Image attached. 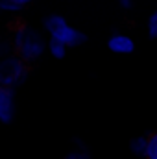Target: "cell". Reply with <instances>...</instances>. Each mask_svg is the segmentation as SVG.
<instances>
[{
	"label": "cell",
	"instance_id": "6da1fadb",
	"mask_svg": "<svg viewBox=\"0 0 157 159\" xmlns=\"http://www.w3.org/2000/svg\"><path fill=\"white\" fill-rule=\"evenodd\" d=\"M44 28L48 30L50 37L61 41L67 46H79L87 41V35L81 34L79 30L72 28L61 15H50L44 19Z\"/></svg>",
	"mask_w": 157,
	"mask_h": 159
},
{
	"label": "cell",
	"instance_id": "7a4b0ae2",
	"mask_svg": "<svg viewBox=\"0 0 157 159\" xmlns=\"http://www.w3.org/2000/svg\"><path fill=\"white\" fill-rule=\"evenodd\" d=\"M28 76V63H24L19 56H6L0 61V85L4 87H19Z\"/></svg>",
	"mask_w": 157,
	"mask_h": 159
},
{
	"label": "cell",
	"instance_id": "3957f363",
	"mask_svg": "<svg viewBox=\"0 0 157 159\" xmlns=\"http://www.w3.org/2000/svg\"><path fill=\"white\" fill-rule=\"evenodd\" d=\"M44 48H46L44 46V39L39 34L34 32V30H26L24 39L17 48V54H19V57L24 63H34L44 54Z\"/></svg>",
	"mask_w": 157,
	"mask_h": 159
},
{
	"label": "cell",
	"instance_id": "277c9868",
	"mask_svg": "<svg viewBox=\"0 0 157 159\" xmlns=\"http://www.w3.org/2000/svg\"><path fill=\"white\" fill-rule=\"evenodd\" d=\"M15 117V91L0 85V122L9 124Z\"/></svg>",
	"mask_w": 157,
	"mask_h": 159
},
{
	"label": "cell",
	"instance_id": "5b68a950",
	"mask_svg": "<svg viewBox=\"0 0 157 159\" xmlns=\"http://www.w3.org/2000/svg\"><path fill=\"white\" fill-rule=\"evenodd\" d=\"M107 48L115 54H131L135 50V43L129 35H124V34H115L111 35L107 41Z\"/></svg>",
	"mask_w": 157,
	"mask_h": 159
},
{
	"label": "cell",
	"instance_id": "8992f818",
	"mask_svg": "<svg viewBox=\"0 0 157 159\" xmlns=\"http://www.w3.org/2000/svg\"><path fill=\"white\" fill-rule=\"evenodd\" d=\"M67 44H63L61 41L54 39V37H50L48 41V50H50V54H52V57H56V59H63L65 56H67Z\"/></svg>",
	"mask_w": 157,
	"mask_h": 159
},
{
	"label": "cell",
	"instance_id": "52a82bcc",
	"mask_svg": "<svg viewBox=\"0 0 157 159\" xmlns=\"http://www.w3.org/2000/svg\"><path fill=\"white\" fill-rule=\"evenodd\" d=\"M146 144H148V137H135V139H131V143H129V150H131L135 156L144 157V154H146Z\"/></svg>",
	"mask_w": 157,
	"mask_h": 159
},
{
	"label": "cell",
	"instance_id": "ba28073f",
	"mask_svg": "<svg viewBox=\"0 0 157 159\" xmlns=\"http://www.w3.org/2000/svg\"><path fill=\"white\" fill-rule=\"evenodd\" d=\"M144 157L146 159H157V131L148 137V144H146V154H144Z\"/></svg>",
	"mask_w": 157,
	"mask_h": 159
},
{
	"label": "cell",
	"instance_id": "9c48e42d",
	"mask_svg": "<svg viewBox=\"0 0 157 159\" xmlns=\"http://www.w3.org/2000/svg\"><path fill=\"white\" fill-rule=\"evenodd\" d=\"M20 11V6L13 0H0V13H17Z\"/></svg>",
	"mask_w": 157,
	"mask_h": 159
},
{
	"label": "cell",
	"instance_id": "30bf717a",
	"mask_svg": "<svg viewBox=\"0 0 157 159\" xmlns=\"http://www.w3.org/2000/svg\"><path fill=\"white\" fill-rule=\"evenodd\" d=\"M148 35L152 39H157V9L150 15V19H148Z\"/></svg>",
	"mask_w": 157,
	"mask_h": 159
},
{
	"label": "cell",
	"instance_id": "8fae6325",
	"mask_svg": "<svg viewBox=\"0 0 157 159\" xmlns=\"http://www.w3.org/2000/svg\"><path fill=\"white\" fill-rule=\"evenodd\" d=\"M65 159H91V156L85 152V148H81V150H76V152H70Z\"/></svg>",
	"mask_w": 157,
	"mask_h": 159
},
{
	"label": "cell",
	"instance_id": "7c38bea8",
	"mask_svg": "<svg viewBox=\"0 0 157 159\" xmlns=\"http://www.w3.org/2000/svg\"><path fill=\"white\" fill-rule=\"evenodd\" d=\"M9 50H11V46H9V44H7V43H6V41H4V43H2V44H0V54H2V56H4V57H6V56H7V54H9Z\"/></svg>",
	"mask_w": 157,
	"mask_h": 159
},
{
	"label": "cell",
	"instance_id": "4fadbf2b",
	"mask_svg": "<svg viewBox=\"0 0 157 159\" xmlns=\"http://www.w3.org/2000/svg\"><path fill=\"white\" fill-rule=\"evenodd\" d=\"M118 4H120V7H124V9H131V7H133V0H118Z\"/></svg>",
	"mask_w": 157,
	"mask_h": 159
},
{
	"label": "cell",
	"instance_id": "5bb4252c",
	"mask_svg": "<svg viewBox=\"0 0 157 159\" xmlns=\"http://www.w3.org/2000/svg\"><path fill=\"white\" fill-rule=\"evenodd\" d=\"M13 2H15V4H19V6L22 7V6H26V4H30L32 0H13Z\"/></svg>",
	"mask_w": 157,
	"mask_h": 159
}]
</instances>
